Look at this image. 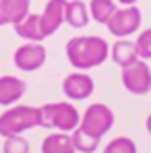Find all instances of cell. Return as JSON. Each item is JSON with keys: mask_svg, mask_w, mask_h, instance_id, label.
Segmentation results:
<instances>
[{"mask_svg": "<svg viewBox=\"0 0 151 153\" xmlns=\"http://www.w3.org/2000/svg\"><path fill=\"white\" fill-rule=\"evenodd\" d=\"M66 58L77 71H89L101 66L110 58V44L100 35H77L66 44Z\"/></svg>", "mask_w": 151, "mask_h": 153, "instance_id": "obj_1", "label": "cell"}, {"mask_svg": "<svg viewBox=\"0 0 151 153\" xmlns=\"http://www.w3.org/2000/svg\"><path fill=\"white\" fill-rule=\"evenodd\" d=\"M37 126H42V110L39 108L15 103L0 114V137H4V139L23 134Z\"/></svg>", "mask_w": 151, "mask_h": 153, "instance_id": "obj_2", "label": "cell"}, {"mask_svg": "<svg viewBox=\"0 0 151 153\" xmlns=\"http://www.w3.org/2000/svg\"><path fill=\"white\" fill-rule=\"evenodd\" d=\"M42 128L56 132H73L81 124V114L71 102H52L42 108Z\"/></svg>", "mask_w": 151, "mask_h": 153, "instance_id": "obj_3", "label": "cell"}, {"mask_svg": "<svg viewBox=\"0 0 151 153\" xmlns=\"http://www.w3.org/2000/svg\"><path fill=\"white\" fill-rule=\"evenodd\" d=\"M114 126V112L110 110V105H106V103H91L87 110H85V114L81 116V124L79 128H83L85 132H89L91 137H95V139H100L103 134H108L110 130Z\"/></svg>", "mask_w": 151, "mask_h": 153, "instance_id": "obj_4", "label": "cell"}, {"mask_svg": "<svg viewBox=\"0 0 151 153\" xmlns=\"http://www.w3.org/2000/svg\"><path fill=\"white\" fill-rule=\"evenodd\" d=\"M141 23H143L141 8H139L137 4H132V6L116 8V13H114L112 19L106 23V27H108V31H110L116 39H124V37H130L135 31H139Z\"/></svg>", "mask_w": 151, "mask_h": 153, "instance_id": "obj_5", "label": "cell"}, {"mask_svg": "<svg viewBox=\"0 0 151 153\" xmlns=\"http://www.w3.org/2000/svg\"><path fill=\"white\" fill-rule=\"evenodd\" d=\"M122 85L128 93L132 95H147L151 93V68L147 64V60H137L130 66L122 68Z\"/></svg>", "mask_w": 151, "mask_h": 153, "instance_id": "obj_6", "label": "cell"}, {"mask_svg": "<svg viewBox=\"0 0 151 153\" xmlns=\"http://www.w3.org/2000/svg\"><path fill=\"white\" fill-rule=\"evenodd\" d=\"M46 58H48V52L42 46V42H27L23 46H19L15 50V54H13L15 66L19 71H23V73L39 71L46 64Z\"/></svg>", "mask_w": 151, "mask_h": 153, "instance_id": "obj_7", "label": "cell"}, {"mask_svg": "<svg viewBox=\"0 0 151 153\" xmlns=\"http://www.w3.org/2000/svg\"><path fill=\"white\" fill-rule=\"evenodd\" d=\"M95 91V83L93 79L87 75L85 71H77V73H71V75L64 76L62 81V93L73 100V102H83L87 97H91Z\"/></svg>", "mask_w": 151, "mask_h": 153, "instance_id": "obj_8", "label": "cell"}, {"mask_svg": "<svg viewBox=\"0 0 151 153\" xmlns=\"http://www.w3.org/2000/svg\"><path fill=\"white\" fill-rule=\"evenodd\" d=\"M66 2L68 0H48L44 10L39 13V23H42V31L44 37L54 35L62 23H66Z\"/></svg>", "mask_w": 151, "mask_h": 153, "instance_id": "obj_9", "label": "cell"}, {"mask_svg": "<svg viewBox=\"0 0 151 153\" xmlns=\"http://www.w3.org/2000/svg\"><path fill=\"white\" fill-rule=\"evenodd\" d=\"M27 91V83L21 76H13V75H2L0 76V105H15L19 103V100L25 95Z\"/></svg>", "mask_w": 151, "mask_h": 153, "instance_id": "obj_10", "label": "cell"}, {"mask_svg": "<svg viewBox=\"0 0 151 153\" xmlns=\"http://www.w3.org/2000/svg\"><path fill=\"white\" fill-rule=\"evenodd\" d=\"M31 13V0H0V27L17 25Z\"/></svg>", "mask_w": 151, "mask_h": 153, "instance_id": "obj_11", "label": "cell"}, {"mask_svg": "<svg viewBox=\"0 0 151 153\" xmlns=\"http://www.w3.org/2000/svg\"><path fill=\"white\" fill-rule=\"evenodd\" d=\"M110 58L116 66L124 68V66H130L132 62L139 60V52H137V46L135 42L130 39H116V44H112L110 48Z\"/></svg>", "mask_w": 151, "mask_h": 153, "instance_id": "obj_12", "label": "cell"}, {"mask_svg": "<svg viewBox=\"0 0 151 153\" xmlns=\"http://www.w3.org/2000/svg\"><path fill=\"white\" fill-rule=\"evenodd\" d=\"M15 27V33L19 37H23L25 42H44V31H42V23H39V15L29 13L23 21H19Z\"/></svg>", "mask_w": 151, "mask_h": 153, "instance_id": "obj_13", "label": "cell"}, {"mask_svg": "<svg viewBox=\"0 0 151 153\" xmlns=\"http://www.w3.org/2000/svg\"><path fill=\"white\" fill-rule=\"evenodd\" d=\"M42 153H77L71 132H52L42 141Z\"/></svg>", "mask_w": 151, "mask_h": 153, "instance_id": "obj_14", "label": "cell"}, {"mask_svg": "<svg viewBox=\"0 0 151 153\" xmlns=\"http://www.w3.org/2000/svg\"><path fill=\"white\" fill-rule=\"evenodd\" d=\"M91 15H89V6L83 0H68L66 2V23L73 29H83L89 25Z\"/></svg>", "mask_w": 151, "mask_h": 153, "instance_id": "obj_15", "label": "cell"}, {"mask_svg": "<svg viewBox=\"0 0 151 153\" xmlns=\"http://www.w3.org/2000/svg\"><path fill=\"white\" fill-rule=\"evenodd\" d=\"M87 6H89L91 21H95L100 25H106L112 19V15L116 13V8H118L116 0H89Z\"/></svg>", "mask_w": 151, "mask_h": 153, "instance_id": "obj_16", "label": "cell"}, {"mask_svg": "<svg viewBox=\"0 0 151 153\" xmlns=\"http://www.w3.org/2000/svg\"><path fill=\"white\" fill-rule=\"evenodd\" d=\"M71 139H73V145H75L77 153H93V151H97V147H100V139L91 137L83 128H75L71 132Z\"/></svg>", "mask_w": 151, "mask_h": 153, "instance_id": "obj_17", "label": "cell"}, {"mask_svg": "<svg viewBox=\"0 0 151 153\" xmlns=\"http://www.w3.org/2000/svg\"><path fill=\"white\" fill-rule=\"evenodd\" d=\"M103 153H137V145L130 137H116L103 147Z\"/></svg>", "mask_w": 151, "mask_h": 153, "instance_id": "obj_18", "label": "cell"}, {"mask_svg": "<svg viewBox=\"0 0 151 153\" xmlns=\"http://www.w3.org/2000/svg\"><path fill=\"white\" fill-rule=\"evenodd\" d=\"M2 151L4 153H29L31 147H29V141L23 134H15V137H6L4 139Z\"/></svg>", "mask_w": 151, "mask_h": 153, "instance_id": "obj_19", "label": "cell"}, {"mask_svg": "<svg viewBox=\"0 0 151 153\" xmlns=\"http://www.w3.org/2000/svg\"><path fill=\"white\" fill-rule=\"evenodd\" d=\"M135 46L141 60H151V27L139 33V37L135 39Z\"/></svg>", "mask_w": 151, "mask_h": 153, "instance_id": "obj_20", "label": "cell"}, {"mask_svg": "<svg viewBox=\"0 0 151 153\" xmlns=\"http://www.w3.org/2000/svg\"><path fill=\"white\" fill-rule=\"evenodd\" d=\"M118 4H122V6H132V4H137L139 0H116Z\"/></svg>", "mask_w": 151, "mask_h": 153, "instance_id": "obj_21", "label": "cell"}, {"mask_svg": "<svg viewBox=\"0 0 151 153\" xmlns=\"http://www.w3.org/2000/svg\"><path fill=\"white\" fill-rule=\"evenodd\" d=\"M145 126H147V132L151 134V114L147 116V120H145Z\"/></svg>", "mask_w": 151, "mask_h": 153, "instance_id": "obj_22", "label": "cell"}]
</instances>
